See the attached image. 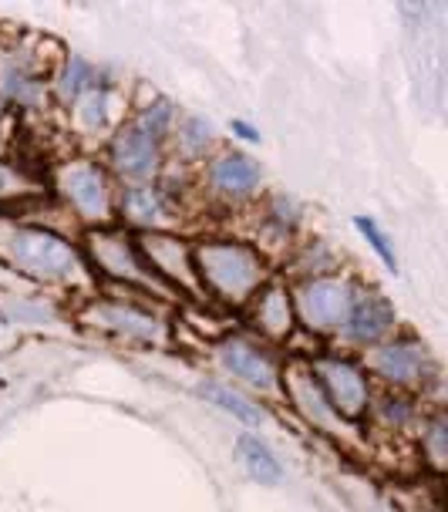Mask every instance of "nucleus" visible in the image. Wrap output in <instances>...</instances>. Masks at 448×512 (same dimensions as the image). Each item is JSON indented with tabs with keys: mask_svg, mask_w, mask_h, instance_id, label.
Returning <instances> with one entry per match:
<instances>
[{
	"mask_svg": "<svg viewBox=\"0 0 448 512\" xmlns=\"http://www.w3.org/2000/svg\"><path fill=\"white\" fill-rule=\"evenodd\" d=\"M105 81V71L95 61H88L85 54H64L58 68L51 71V95L58 98L64 108H71L81 95H88L91 88H98Z\"/></svg>",
	"mask_w": 448,
	"mask_h": 512,
	"instance_id": "16",
	"label": "nucleus"
},
{
	"mask_svg": "<svg viewBox=\"0 0 448 512\" xmlns=\"http://www.w3.org/2000/svg\"><path fill=\"white\" fill-rule=\"evenodd\" d=\"M51 98V71L31 51L0 54V102L17 112H41Z\"/></svg>",
	"mask_w": 448,
	"mask_h": 512,
	"instance_id": "8",
	"label": "nucleus"
},
{
	"mask_svg": "<svg viewBox=\"0 0 448 512\" xmlns=\"http://www.w3.org/2000/svg\"><path fill=\"white\" fill-rule=\"evenodd\" d=\"M310 368H314L320 388H324V395L337 415L344 422H358L371 405L368 371L351 358H341V354H320V358L310 361Z\"/></svg>",
	"mask_w": 448,
	"mask_h": 512,
	"instance_id": "7",
	"label": "nucleus"
},
{
	"mask_svg": "<svg viewBox=\"0 0 448 512\" xmlns=\"http://www.w3.org/2000/svg\"><path fill=\"white\" fill-rule=\"evenodd\" d=\"M68 112L81 139H108L118 128V122H122V118L115 115V81L105 78L98 88L81 95Z\"/></svg>",
	"mask_w": 448,
	"mask_h": 512,
	"instance_id": "15",
	"label": "nucleus"
},
{
	"mask_svg": "<svg viewBox=\"0 0 448 512\" xmlns=\"http://www.w3.org/2000/svg\"><path fill=\"white\" fill-rule=\"evenodd\" d=\"M199 395L209 398L213 405L223 408L226 415L240 418V422H246V425H263V418H267L260 405H253L250 398L240 395V391H233V388H226V384H203Z\"/></svg>",
	"mask_w": 448,
	"mask_h": 512,
	"instance_id": "23",
	"label": "nucleus"
},
{
	"mask_svg": "<svg viewBox=\"0 0 448 512\" xmlns=\"http://www.w3.org/2000/svg\"><path fill=\"white\" fill-rule=\"evenodd\" d=\"M105 166L122 186L155 182V179H162V172L169 166L166 142L152 139V135L145 132L139 122H132V118H122L115 132L105 139Z\"/></svg>",
	"mask_w": 448,
	"mask_h": 512,
	"instance_id": "4",
	"label": "nucleus"
},
{
	"mask_svg": "<svg viewBox=\"0 0 448 512\" xmlns=\"http://www.w3.org/2000/svg\"><path fill=\"white\" fill-rule=\"evenodd\" d=\"M287 391H290V398H294V405L304 411V415L314 425L327 428V432H334L337 422H344V418L331 408V401H327L324 388H320V381H317V374H314L310 364H307V368H294V371H290Z\"/></svg>",
	"mask_w": 448,
	"mask_h": 512,
	"instance_id": "18",
	"label": "nucleus"
},
{
	"mask_svg": "<svg viewBox=\"0 0 448 512\" xmlns=\"http://www.w3.org/2000/svg\"><path fill=\"white\" fill-rule=\"evenodd\" d=\"M216 145V128L199 115H179L176 128L169 135L166 152H172L179 159V166H203L213 155Z\"/></svg>",
	"mask_w": 448,
	"mask_h": 512,
	"instance_id": "17",
	"label": "nucleus"
},
{
	"mask_svg": "<svg viewBox=\"0 0 448 512\" xmlns=\"http://www.w3.org/2000/svg\"><path fill=\"white\" fill-rule=\"evenodd\" d=\"M371 368L378 378L398 388H411V384H422L428 374V354L422 344L415 341H391L381 344L371 358Z\"/></svg>",
	"mask_w": 448,
	"mask_h": 512,
	"instance_id": "13",
	"label": "nucleus"
},
{
	"mask_svg": "<svg viewBox=\"0 0 448 512\" xmlns=\"http://www.w3.org/2000/svg\"><path fill=\"white\" fill-rule=\"evenodd\" d=\"M95 320L102 327H112L115 334L132 337V341H159V320L135 304L105 300V304L95 307Z\"/></svg>",
	"mask_w": 448,
	"mask_h": 512,
	"instance_id": "19",
	"label": "nucleus"
},
{
	"mask_svg": "<svg viewBox=\"0 0 448 512\" xmlns=\"http://www.w3.org/2000/svg\"><path fill=\"white\" fill-rule=\"evenodd\" d=\"M51 189L61 196V203L75 213L91 230L98 226H112L118 216V182L108 172L105 162L91 159V155H75L64 159L51 176Z\"/></svg>",
	"mask_w": 448,
	"mask_h": 512,
	"instance_id": "3",
	"label": "nucleus"
},
{
	"mask_svg": "<svg viewBox=\"0 0 448 512\" xmlns=\"http://www.w3.org/2000/svg\"><path fill=\"white\" fill-rule=\"evenodd\" d=\"M263 169L253 155L240 149H223L203 162V192L223 206H243L260 196Z\"/></svg>",
	"mask_w": 448,
	"mask_h": 512,
	"instance_id": "6",
	"label": "nucleus"
},
{
	"mask_svg": "<svg viewBox=\"0 0 448 512\" xmlns=\"http://www.w3.org/2000/svg\"><path fill=\"white\" fill-rule=\"evenodd\" d=\"M219 361H223V368L230 371L233 378H243L246 384L263 388V391L273 388L280 378L277 361H273L263 347L243 341V337H226V341L219 344Z\"/></svg>",
	"mask_w": 448,
	"mask_h": 512,
	"instance_id": "14",
	"label": "nucleus"
},
{
	"mask_svg": "<svg viewBox=\"0 0 448 512\" xmlns=\"http://www.w3.org/2000/svg\"><path fill=\"white\" fill-rule=\"evenodd\" d=\"M256 324L270 337H287L294 331V304H290L283 287H260L256 290Z\"/></svg>",
	"mask_w": 448,
	"mask_h": 512,
	"instance_id": "20",
	"label": "nucleus"
},
{
	"mask_svg": "<svg viewBox=\"0 0 448 512\" xmlns=\"http://www.w3.org/2000/svg\"><path fill=\"white\" fill-rule=\"evenodd\" d=\"M260 223H263V230L273 233L277 240H290L300 226V206L290 196H280V192L277 196H267Z\"/></svg>",
	"mask_w": 448,
	"mask_h": 512,
	"instance_id": "24",
	"label": "nucleus"
},
{
	"mask_svg": "<svg viewBox=\"0 0 448 512\" xmlns=\"http://www.w3.org/2000/svg\"><path fill=\"white\" fill-rule=\"evenodd\" d=\"M176 209V192L166 186V179L118 189V216H122L128 230L169 233V226L176 223Z\"/></svg>",
	"mask_w": 448,
	"mask_h": 512,
	"instance_id": "10",
	"label": "nucleus"
},
{
	"mask_svg": "<svg viewBox=\"0 0 448 512\" xmlns=\"http://www.w3.org/2000/svg\"><path fill=\"white\" fill-rule=\"evenodd\" d=\"M27 192H38V186L27 179V172L17 162H0V203H14Z\"/></svg>",
	"mask_w": 448,
	"mask_h": 512,
	"instance_id": "26",
	"label": "nucleus"
},
{
	"mask_svg": "<svg viewBox=\"0 0 448 512\" xmlns=\"http://www.w3.org/2000/svg\"><path fill=\"white\" fill-rule=\"evenodd\" d=\"M0 256L24 277L48 283H68L85 270V256L68 236L11 216H0Z\"/></svg>",
	"mask_w": 448,
	"mask_h": 512,
	"instance_id": "1",
	"label": "nucleus"
},
{
	"mask_svg": "<svg viewBox=\"0 0 448 512\" xmlns=\"http://www.w3.org/2000/svg\"><path fill=\"white\" fill-rule=\"evenodd\" d=\"M425 448H428V459H432L435 465L445 462V422L442 418H435L432 428L425 432Z\"/></svg>",
	"mask_w": 448,
	"mask_h": 512,
	"instance_id": "27",
	"label": "nucleus"
},
{
	"mask_svg": "<svg viewBox=\"0 0 448 512\" xmlns=\"http://www.w3.org/2000/svg\"><path fill=\"white\" fill-rule=\"evenodd\" d=\"M132 122H139L145 132L152 135V139H159V142H166L169 145V135H172V128H176L179 122V108L172 98L166 95H152L149 102L135 108V115H132Z\"/></svg>",
	"mask_w": 448,
	"mask_h": 512,
	"instance_id": "22",
	"label": "nucleus"
},
{
	"mask_svg": "<svg viewBox=\"0 0 448 512\" xmlns=\"http://www.w3.org/2000/svg\"><path fill=\"white\" fill-rule=\"evenodd\" d=\"M354 230H358V233L364 236V240L371 243V250L381 256L384 267H388L391 273H398V256H395V246H391L388 233H384L371 216H354Z\"/></svg>",
	"mask_w": 448,
	"mask_h": 512,
	"instance_id": "25",
	"label": "nucleus"
},
{
	"mask_svg": "<svg viewBox=\"0 0 448 512\" xmlns=\"http://www.w3.org/2000/svg\"><path fill=\"white\" fill-rule=\"evenodd\" d=\"M391 327H395V310H391L388 300L381 294H374V290H364V287L354 290L351 310H347V320L341 327L347 341L378 344Z\"/></svg>",
	"mask_w": 448,
	"mask_h": 512,
	"instance_id": "12",
	"label": "nucleus"
},
{
	"mask_svg": "<svg viewBox=\"0 0 448 512\" xmlns=\"http://www.w3.org/2000/svg\"><path fill=\"white\" fill-rule=\"evenodd\" d=\"M236 452H240V462L246 465V472L253 475L260 486H277L283 479V465L280 459L273 455V448L263 442L260 435H240L236 438Z\"/></svg>",
	"mask_w": 448,
	"mask_h": 512,
	"instance_id": "21",
	"label": "nucleus"
},
{
	"mask_svg": "<svg viewBox=\"0 0 448 512\" xmlns=\"http://www.w3.org/2000/svg\"><path fill=\"white\" fill-rule=\"evenodd\" d=\"M230 132L236 135V139H243V142H250V145H256V142L263 139V135H260V128L250 125V122H243V118H233Z\"/></svg>",
	"mask_w": 448,
	"mask_h": 512,
	"instance_id": "28",
	"label": "nucleus"
},
{
	"mask_svg": "<svg viewBox=\"0 0 448 512\" xmlns=\"http://www.w3.org/2000/svg\"><path fill=\"white\" fill-rule=\"evenodd\" d=\"M139 240V253L155 277L176 283L182 290H199V277H196V263H192V250L182 246L172 233H142L135 236Z\"/></svg>",
	"mask_w": 448,
	"mask_h": 512,
	"instance_id": "11",
	"label": "nucleus"
},
{
	"mask_svg": "<svg viewBox=\"0 0 448 512\" xmlns=\"http://www.w3.org/2000/svg\"><path fill=\"white\" fill-rule=\"evenodd\" d=\"M85 243H88L91 267H98L105 277L135 283V287H155V283H162L149 267H145V260L139 253V240H135L132 230L98 226V230H88Z\"/></svg>",
	"mask_w": 448,
	"mask_h": 512,
	"instance_id": "5",
	"label": "nucleus"
},
{
	"mask_svg": "<svg viewBox=\"0 0 448 512\" xmlns=\"http://www.w3.org/2000/svg\"><path fill=\"white\" fill-rule=\"evenodd\" d=\"M192 263L199 290L226 304H246L267 283V260L246 240H203L192 246Z\"/></svg>",
	"mask_w": 448,
	"mask_h": 512,
	"instance_id": "2",
	"label": "nucleus"
},
{
	"mask_svg": "<svg viewBox=\"0 0 448 512\" xmlns=\"http://www.w3.org/2000/svg\"><path fill=\"white\" fill-rule=\"evenodd\" d=\"M354 290H358V283L341 280V277H310L304 287L297 290L294 310L310 331L341 334L347 310H351V300H354Z\"/></svg>",
	"mask_w": 448,
	"mask_h": 512,
	"instance_id": "9",
	"label": "nucleus"
}]
</instances>
